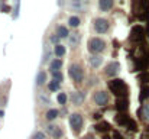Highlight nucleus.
Returning <instances> with one entry per match:
<instances>
[{
    "mask_svg": "<svg viewBox=\"0 0 149 139\" xmlns=\"http://www.w3.org/2000/svg\"><path fill=\"white\" fill-rule=\"evenodd\" d=\"M84 139H94V138H93V136H86Z\"/></svg>",
    "mask_w": 149,
    "mask_h": 139,
    "instance_id": "72a5a7b5",
    "label": "nucleus"
},
{
    "mask_svg": "<svg viewBox=\"0 0 149 139\" xmlns=\"http://www.w3.org/2000/svg\"><path fill=\"white\" fill-rule=\"evenodd\" d=\"M45 138V135L42 133V132H36L33 136H32V139H44Z\"/></svg>",
    "mask_w": 149,
    "mask_h": 139,
    "instance_id": "cd10ccee",
    "label": "nucleus"
},
{
    "mask_svg": "<svg viewBox=\"0 0 149 139\" xmlns=\"http://www.w3.org/2000/svg\"><path fill=\"white\" fill-rule=\"evenodd\" d=\"M101 62H103L101 57H96V55H94V57L90 58V64H91V67H100Z\"/></svg>",
    "mask_w": 149,
    "mask_h": 139,
    "instance_id": "a211bd4d",
    "label": "nucleus"
},
{
    "mask_svg": "<svg viewBox=\"0 0 149 139\" xmlns=\"http://www.w3.org/2000/svg\"><path fill=\"white\" fill-rule=\"evenodd\" d=\"M100 9L101 10H107V9H110L111 6H113V1L111 0H100Z\"/></svg>",
    "mask_w": 149,
    "mask_h": 139,
    "instance_id": "4468645a",
    "label": "nucleus"
},
{
    "mask_svg": "<svg viewBox=\"0 0 149 139\" xmlns=\"http://www.w3.org/2000/svg\"><path fill=\"white\" fill-rule=\"evenodd\" d=\"M149 97V86H145L142 89V93H141V100H146Z\"/></svg>",
    "mask_w": 149,
    "mask_h": 139,
    "instance_id": "5701e85b",
    "label": "nucleus"
},
{
    "mask_svg": "<svg viewBox=\"0 0 149 139\" xmlns=\"http://www.w3.org/2000/svg\"><path fill=\"white\" fill-rule=\"evenodd\" d=\"M61 65H62V61L61 59H54L52 62H51V71L54 73V71H58L59 68H61Z\"/></svg>",
    "mask_w": 149,
    "mask_h": 139,
    "instance_id": "dca6fc26",
    "label": "nucleus"
},
{
    "mask_svg": "<svg viewBox=\"0 0 149 139\" xmlns=\"http://www.w3.org/2000/svg\"><path fill=\"white\" fill-rule=\"evenodd\" d=\"M116 107H117V110L119 112H126L127 110V100L126 98H119L117 100V103H116Z\"/></svg>",
    "mask_w": 149,
    "mask_h": 139,
    "instance_id": "9b49d317",
    "label": "nucleus"
},
{
    "mask_svg": "<svg viewBox=\"0 0 149 139\" xmlns=\"http://www.w3.org/2000/svg\"><path fill=\"white\" fill-rule=\"evenodd\" d=\"M132 41H139V39H142L143 38V29H142V26H135L133 29H132Z\"/></svg>",
    "mask_w": 149,
    "mask_h": 139,
    "instance_id": "6e6552de",
    "label": "nucleus"
},
{
    "mask_svg": "<svg viewBox=\"0 0 149 139\" xmlns=\"http://www.w3.org/2000/svg\"><path fill=\"white\" fill-rule=\"evenodd\" d=\"M141 80H143V81H149V74H143V75L141 77Z\"/></svg>",
    "mask_w": 149,
    "mask_h": 139,
    "instance_id": "7c9ffc66",
    "label": "nucleus"
},
{
    "mask_svg": "<svg viewBox=\"0 0 149 139\" xmlns=\"http://www.w3.org/2000/svg\"><path fill=\"white\" fill-rule=\"evenodd\" d=\"M104 48H106V42L103 39H100V38H91L88 41V49L91 52H94V54L104 51Z\"/></svg>",
    "mask_w": 149,
    "mask_h": 139,
    "instance_id": "7ed1b4c3",
    "label": "nucleus"
},
{
    "mask_svg": "<svg viewBox=\"0 0 149 139\" xmlns=\"http://www.w3.org/2000/svg\"><path fill=\"white\" fill-rule=\"evenodd\" d=\"M45 81H47V74H45L44 71L38 73V75H36V84H38V86H42Z\"/></svg>",
    "mask_w": 149,
    "mask_h": 139,
    "instance_id": "ddd939ff",
    "label": "nucleus"
},
{
    "mask_svg": "<svg viewBox=\"0 0 149 139\" xmlns=\"http://www.w3.org/2000/svg\"><path fill=\"white\" fill-rule=\"evenodd\" d=\"M51 41H52V42H56V41H58V36H56V35H55V36H52V38H51Z\"/></svg>",
    "mask_w": 149,
    "mask_h": 139,
    "instance_id": "473e14b6",
    "label": "nucleus"
},
{
    "mask_svg": "<svg viewBox=\"0 0 149 139\" xmlns=\"http://www.w3.org/2000/svg\"><path fill=\"white\" fill-rule=\"evenodd\" d=\"M70 77L75 81V83H81L83 81V77H84V71H83V68L80 67V65H77V64H72L71 67H70Z\"/></svg>",
    "mask_w": 149,
    "mask_h": 139,
    "instance_id": "f03ea898",
    "label": "nucleus"
},
{
    "mask_svg": "<svg viewBox=\"0 0 149 139\" xmlns=\"http://www.w3.org/2000/svg\"><path fill=\"white\" fill-rule=\"evenodd\" d=\"M56 116H58V110H55V109H51V110L47 112V119L48 120H54Z\"/></svg>",
    "mask_w": 149,
    "mask_h": 139,
    "instance_id": "412c9836",
    "label": "nucleus"
},
{
    "mask_svg": "<svg viewBox=\"0 0 149 139\" xmlns=\"http://www.w3.org/2000/svg\"><path fill=\"white\" fill-rule=\"evenodd\" d=\"M109 89L114 93L116 96L126 97V94H127V87H126V84H125L123 80H111L109 83Z\"/></svg>",
    "mask_w": 149,
    "mask_h": 139,
    "instance_id": "f257e3e1",
    "label": "nucleus"
},
{
    "mask_svg": "<svg viewBox=\"0 0 149 139\" xmlns=\"http://www.w3.org/2000/svg\"><path fill=\"white\" fill-rule=\"evenodd\" d=\"M39 101H41L42 104H49V98H47V97H44V96H39Z\"/></svg>",
    "mask_w": 149,
    "mask_h": 139,
    "instance_id": "c85d7f7f",
    "label": "nucleus"
},
{
    "mask_svg": "<svg viewBox=\"0 0 149 139\" xmlns=\"http://www.w3.org/2000/svg\"><path fill=\"white\" fill-rule=\"evenodd\" d=\"M70 44L72 46H77L80 44V34H72L70 36Z\"/></svg>",
    "mask_w": 149,
    "mask_h": 139,
    "instance_id": "6ab92c4d",
    "label": "nucleus"
},
{
    "mask_svg": "<svg viewBox=\"0 0 149 139\" xmlns=\"http://www.w3.org/2000/svg\"><path fill=\"white\" fill-rule=\"evenodd\" d=\"M47 132L49 133V136H52L54 139H58L62 136V129L59 126H55V125H49L47 128Z\"/></svg>",
    "mask_w": 149,
    "mask_h": 139,
    "instance_id": "423d86ee",
    "label": "nucleus"
},
{
    "mask_svg": "<svg viewBox=\"0 0 149 139\" xmlns=\"http://www.w3.org/2000/svg\"><path fill=\"white\" fill-rule=\"evenodd\" d=\"M96 129H97L99 132H106V131L110 129V125H109L107 122H100V123L96 125Z\"/></svg>",
    "mask_w": 149,
    "mask_h": 139,
    "instance_id": "2eb2a0df",
    "label": "nucleus"
},
{
    "mask_svg": "<svg viewBox=\"0 0 149 139\" xmlns=\"http://www.w3.org/2000/svg\"><path fill=\"white\" fill-rule=\"evenodd\" d=\"M141 115L145 120H149V104H145L142 109H141Z\"/></svg>",
    "mask_w": 149,
    "mask_h": 139,
    "instance_id": "aec40b11",
    "label": "nucleus"
},
{
    "mask_svg": "<svg viewBox=\"0 0 149 139\" xmlns=\"http://www.w3.org/2000/svg\"><path fill=\"white\" fill-rule=\"evenodd\" d=\"M116 120H117V123H119V125H122V126H126V125L129 123V120H130V119H129L127 116H125V115H119Z\"/></svg>",
    "mask_w": 149,
    "mask_h": 139,
    "instance_id": "f3484780",
    "label": "nucleus"
},
{
    "mask_svg": "<svg viewBox=\"0 0 149 139\" xmlns=\"http://www.w3.org/2000/svg\"><path fill=\"white\" fill-rule=\"evenodd\" d=\"M70 125H71V128H72V131H74L75 133H80V131H81V128H83V116L78 115V113L71 115V117H70Z\"/></svg>",
    "mask_w": 149,
    "mask_h": 139,
    "instance_id": "20e7f679",
    "label": "nucleus"
},
{
    "mask_svg": "<svg viewBox=\"0 0 149 139\" xmlns=\"http://www.w3.org/2000/svg\"><path fill=\"white\" fill-rule=\"evenodd\" d=\"M94 29H96V32H99V34L107 32V29H109V22H107L106 19H103V17L96 19V20H94Z\"/></svg>",
    "mask_w": 149,
    "mask_h": 139,
    "instance_id": "39448f33",
    "label": "nucleus"
},
{
    "mask_svg": "<svg viewBox=\"0 0 149 139\" xmlns=\"http://www.w3.org/2000/svg\"><path fill=\"white\" fill-rule=\"evenodd\" d=\"M84 97H86V94L83 92H77V93H72V96H71V100H72V103L74 104H81L83 101H84Z\"/></svg>",
    "mask_w": 149,
    "mask_h": 139,
    "instance_id": "1a4fd4ad",
    "label": "nucleus"
},
{
    "mask_svg": "<svg viewBox=\"0 0 149 139\" xmlns=\"http://www.w3.org/2000/svg\"><path fill=\"white\" fill-rule=\"evenodd\" d=\"M52 75H54L55 81H58V83L62 80V73H61V71H54V73H52Z\"/></svg>",
    "mask_w": 149,
    "mask_h": 139,
    "instance_id": "393cba45",
    "label": "nucleus"
},
{
    "mask_svg": "<svg viewBox=\"0 0 149 139\" xmlns=\"http://www.w3.org/2000/svg\"><path fill=\"white\" fill-rule=\"evenodd\" d=\"M67 35H68V31H67L65 26H58L56 28V36L58 38H65Z\"/></svg>",
    "mask_w": 149,
    "mask_h": 139,
    "instance_id": "f8f14e48",
    "label": "nucleus"
},
{
    "mask_svg": "<svg viewBox=\"0 0 149 139\" xmlns=\"http://www.w3.org/2000/svg\"><path fill=\"white\" fill-rule=\"evenodd\" d=\"M58 101H59V103H61V104H64V103H65V101H67V96H65V94H64V93H61V94H59V96H58Z\"/></svg>",
    "mask_w": 149,
    "mask_h": 139,
    "instance_id": "bb28decb",
    "label": "nucleus"
},
{
    "mask_svg": "<svg viewBox=\"0 0 149 139\" xmlns=\"http://www.w3.org/2000/svg\"><path fill=\"white\" fill-rule=\"evenodd\" d=\"M68 23H70V26L77 28V26L80 25V19H78L77 16H71V17H70V20H68Z\"/></svg>",
    "mask_w": 149,
    "mask_h": 139,
    "instance_id": "4be33fe9",
    "label": "nucleus"
},
{
    "mask_svg": "<svg viewBox=\"0 0 149 139\" xmlns=\"http://www.w3.org/2000/svg\"><path fill=\"white\" fill-rule=\"evenodd\" d=\"M114 139H123V136H122V135H119V133L116 132V133H114Z\"/></svg>",
    "mask_w": 149,
    "mask_h": 139,
    "instance_id": "2f4dec72",
    "label": "nucleus"
},
{
    "mask_svg": "<svg viewBox=\"0 0 149 139\" xmlns=\"http://www.w3.org/2000/svg\"><path fill=\"white\" fill-rule=\"evenodd\" d=\"M71 6H72V7H75V9H80V7H81V3H78V1H74V3H71Z\"/></svg>",
    "mask_w": 149,
    "mask_h": 139,
    "instance_id": "c756f323",
    "label": "nucleus"
},
{
    "mask_svg": "<svg viewBox=\"0 0 149 139\" xmlns=\"http://www.w3.org/2000/svg\"><path fill=\"white\" fill-rule=\"evenodd\" d=\"M103 139H111V138H109V136H104V138H103Z\"/></svg>",
    "mask_w": 149,
    "mask_h": 139,
    "instance_id": "f704fd0d",
    "label": "nucleus"
},
{
    "mask_svg": "<svg viewBox=\"0 0 149 139\" xmlns=\"http://www.w3.org/2000/svg\"><path fill=\"white\" fill-rule=\"evenodd\" d=\"M94 101L99 104V106H104V104H107V101H109V96H107V93L106 92H99L94 94Z\"/></svg>",
    "mask_w": 149,
    "mask_h": 139,
    "instance_id": "0eeeda50",
    "label": "nucleus"
},
{
    "mask_svg": "<svg viewBox=\"0 0 149 139\" xmlns=\"http://www.w3.org/2000/svg\"><path fill=\"white\" fill-rule=\"evenodd\" d=\"M55 54H56V57H62L65 54V48L62 45H56L55 46Z\"/></svg>",
    "mask_w": 149,
    "mask_h": 139,
    "instance_id": "b1692460",
    "label": "nucleus"
},
{
    "mask_svg": "<svg viewBox=\"0 0 149 139\" xmlns=\"http://www.w3.org/2000/svg\"><path fill=\"white\" fill-rule=\"evenodd\" d=\"M58 84H59V83H58V81H55V80H54V81H51L49 83V90L55 92V90L58 89Z\"/></svg>",
    "mask_w": 149,
    "mask_h": 139,
    "instance_id": "a878e982",
    "label": "nucleus"
},
{
    "mask_svg": "<svg viewBox=\"0 0 149 139\" xmlns=\"http://www.w3.org/2000/svg\"><path fill=\"white\" fill-rule=\"evenodd\" d=\"M119 71V62H110L106 68V74L107 75H114Z\"/></svg>",
    "mask_w": 149,
    "mask_h": 139,
    "instance_id": "9d476101",
    "label": "nucleus"
}]
</instances>
